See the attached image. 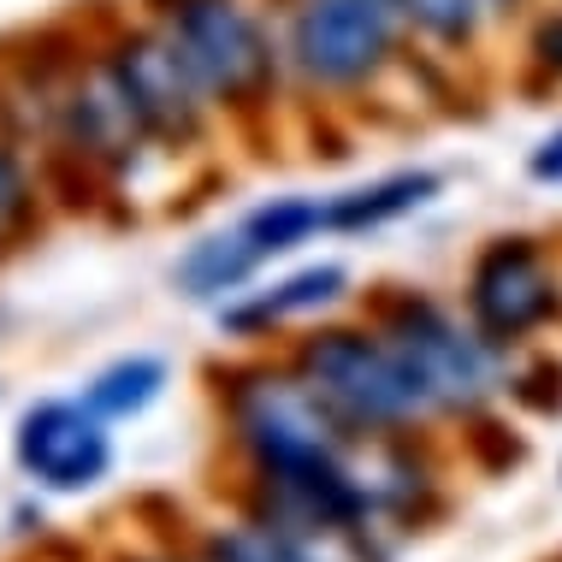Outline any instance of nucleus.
<instances>
[{
    "instance_id": "nucleus-12",
    "label": "nucleus",
    "mask_w": 562,
    "mask_h": 562,
    "mask_svg": "<svg viewBox=\"0 0 562 562\" xmlns=\"http://www.w3.org/2000/svg\"><path fill=\"white\" fill-rule=\"evenodd\" d=\"M237 232L255 243L261 261H272V255H291L308 237L326 232V202L321 195H272V202L249 207V214L237 220Z\"/></svg>"
},
{
    "instance_id": "nucleus-18",
    "label": "nucleus",
    "mask_w": 562,
    "mask_h": 562,
    "mask_svg": "<svg viewBox=\"0 0 562 562\" xmlns=\"http://www.w3.org/2000/svg\"><path fill=\"white\" fill-rule=\"evenodd\" d=\"M119 562H207V557L202 551H195V557L190 551H131V557H119Z\"/></svg>"
},
{
    "instance_id": "nucleus-1",
    "label": "nucleus",
    "mask_w": 562,
    "mask_h": 562,
    "mask_svg": "<svg viewBox=\"0 0 562 562\" xmlns=\"http://www.w3.org/2000/svg\"><path fill=\"white\" fill-rule=\"evenodd\" d=\"M291 368L308 379V391L356 438H403L432 415L415 368L397 356L373 321L368 326H321L296 338Z\"/></svg>"
},
{
    "instance_id": "nucleus-3",
    "label": "nucleus",
    "mask_w": 562,
    "mask_h": 562,
    "mask_svg": "<svg viewBox=\"0 0 562 562\" xmlns=\"http://www.w3.org/2000/svg\"><path fill=\"white\" fill-rule=\"evenodd\" d=\"M155 24L190 59L207 101L237 119L272 108L284 83V42L249 0H155Z\"/></svg>"
},
{
    "instance_id": "nucleus-10",
    "label": "nucleus",
    "mask_w": 562,
    "mask_h": 562,
    "mask_svg": "<svg viewBox=\"0 0 562 562\" xmlns=\"http://www.w3.org/2000/svg\"><path fill=\"white\" fill-rule=\"evenodd\" d=\"M261 267H267V261L255 255V243L232 225V232L195 237L190 249L172 261V284H178L190 302H220V296H237Z\"/></svg>"
},
{
    "instance_id": "nucleus-6",
    "label": "nucleus",
    "mask_w": 562,
    "mask_h": 562,
    "mask_svg": "<svg viewBox=\"0 0 562 562\" xmlns=\"http://www.w3.org/2000/svg\"><path fill=\"white\" fill-rule=\"evenodd\" d=\"M468 321L497 349L527 344L562 314V279L533 237H492L468 267Z\"/></svg>"
},
{
    "instance_id": "nucleus-14",
    "label": "nucleus",
    "mask_w": 562,
    "mask_h": 562,
    "mask_svg": "<svg viewBox=\"0 0 562 562\" xmlns=\"http://www.w3.org/2000/svg\"><path fill=\"white\" fill-rule=\"evenodd\" d=\"M36 220H42V184H36V172H30V160L0 136V261H7L12 249H24V237L36 232Z\"/></svg>"
},
{
    "instance_id": "nucleus-4",
    "label": "nucleus",
    "mask_w": 562,
    "mask_h": 562,
    "mask_svg": "<svg viewBox=\"0 0 562 562\" xmlns=\"http://www.w3.org/2000/svg\"><path fill=\"white\" fill-rule=\"evenodd\" d=\"M397 0H291L284 66L296 83L321 89V95H356L397 66Z\"/></svg>"
},
{
    "instance_id": "nucleus-9",
    "label": "nucleus",
    "mask_w": 562,
    "mask_h": 562,
    "mask_svg": "<svg viewBox=\"0 0 562 562\" xmlns=\"http://www.w3.org/2000/svg\"><path fill=\"white\" fill-rule=\"evenodd\" d=\"M438 190H445V178H438V172H427V166H403V172H385V178H373V184L326 195V232H338V237L379 232V225H391V220L415 214V207H427Z\"/></svg>"
},
{
    "instance_id": "nucleus-7",
    "label": "nucleus",
    "mask_w": 562,
    "mask_h": 562,
    "mask_svg": "<svg viewBox=\"0 0 562 562\" xmlns=\"http://www.w3.org/2000/svg\"><path fill=\"white\" fill-rule=\"evenodd\" d=\"M113 420L101 408H89V397H42L19 415L12 432V456H19V474L36 492L54 497H78L95 492L113 474Z\"/></svg>"
},
{
    "instance_id": "nucleus-16",
    "label": "nucleus",
    "mask_w": 562,
    "mask_h": 562,
    "mask_svg": "<svg viewBox=\"0 0 562 562\" xmlns=\"http://www.w3.org/2000/svg\"><path fill=\"white\" fill-rule=\"evenodd\" d=\"M527 48H533V59L544 71L562 78V12H544V19L533 24V42H527Z\"/></svg>"
},
{
    "instance_id": "nucleus-5",
    "label": "nucleus",
    "mask_w": 562,
    "mask_h": 562,
    "mask_svg": "<svg viewBox=\"0 0 562 562\" xmlns=\"http://www.w3.org/2000/svg\"><path fill=\"white\" fill-rule=\"evenodd\" d=\"M108 78L119 83L125 108L136 113V125L148 131L155 148H190L207 136V89L195 83L190 59L178 54V42L166 36L160 24H143V30H119L101 54Z\"/></svg>"
},
{
    "instance_id": "nucleus-11",
    "label": "nucleus",
    "mask_w": 562,
    "mask_h": 562,
    "mask_svg": "<svg viewBox=\"0 0 562 562\" xmlns=\"http://www.w3.org/2000/svg\"><path fill=\"white\" fill-rule=\"evenodd\" d=\"M195 551H202L207 562H321L291 527L267 521V515H255V509L237 515V521L207 527Z\"/></svg>"
},
{
    "instance_id": "nucleus-8",
    "label": "nucleus",
    "mask_w": 562,
    "mask_h": 562,
    "mask_svg": "<svg viewBox=\"0 0 562 562\" xmlns=\"http://www.w3.org/2000/svg\"><path fill=\"white\" fill-rule=\"evenodd\" d=\"M349 296V267L344 261H314V267H296L284 272L272 291H255V296H237L220 308V331L232 338H267V331L291 326V321H308V314H326Z\"/></svg>"
},
{
    "instance_id": "nucleus-2",
    "label": "nucleus",
    "mask_w": 562,
    "mask_h": 562,
    "mask_svg": "<svg viewBox=\"0 0 562 562\" xmlns=\"http://www.w3.org/2000/svg\"><path fill=\"white\" fill-rule=\"evenodd\" d=\"M368 321L397 344V356L415 368L420 391H427L432 415H480L504 379V349H497L474 321L450 314L438 296L408 291V284H385L368 302Z\"/></svg>"
},
{
    "instance_id": "nucleus-19",
    "label": "nucleus",
    "mask_w": 562,
    "mask_h": 562,
    "mask_svg": "<svg viewBox=\"0 0 562 562\" xmlns=\"http://www.w3.org/2000/svg\"><path fill=\"white\" fill-rule=\"evenodd\" d=\"M551 562H562V557H551Z\"/></svg>"
},
{
    "instance_id": "nucleus-17",
    "label": "nucleus",
    "mask_w": 562,
    "mask_h": 562,
    "mask_svg": "<svg viewBox=\"0 0 562 562\" xmlns=\"http://www.w3.org/2000/svg\"><path fill=\"white\" fill-rule=\"evenodd\" d=\"M527 172L539 178V184H562V131L544 136V143L533 148V160H527Z\"/></svg>"
},
{
    "instance_id": "nucleus-15",
    "label": "nucleus",
    "mask_w": 562,
    "mask_h": 562,
    "mask_svg": "<svg viewBox=\"0 0 562 562\" xmlns=\"http://www.w3.org/2000/svg\"><path fill=\"white\" fill-rule=\"evenodd\" d=\"M397 12L408 30H420L438 48H468L480 24L497 12V0H397Z\"/></svg>"
},
{
    "instance_id": "nucleus-13",
    "label": "nucleus",
    "mask_w": 562,
    "mask_h": 562,
    "mask_svg": "<svg viewBox=\"0 0 562 562\" xmlns=\"http://www.w3.org/2000/svg\"><path fill=\"white\" fill-rule=\"evenodd\" d=\"M166 379H172V368H166L160 356H119V361H108V368L89 379L83 397L108 420H131V415H143V408L160 403Z\"/></svg>"
}]
</instances>
